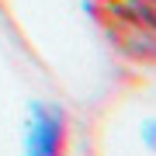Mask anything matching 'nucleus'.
Segmentation results:
<instances>
[{
	"instance_id": "nucleus-2",
	"label": "nucleus",
	"mask_w": 156,
	"mask_h": 156,
	"mask_svg": "<svg viewBox=\"0 0 156 156\" xmlns=\"http://www.w3.org/2000/svg\"><path fill=\"white\" fill-rule=\"evenodd\" d=\"M139 7V17H146L149 24H156V0H132Z\"/></svg>"
},
{
	"instance_id": "nucleus-3",
	"label": "nucleus",
	"mask_w": 156,
	"mask_h": 156,
	"mask_svg": "<svg viewBox=\"0 0 156 156\" xmlns=\"http://www.w3.org/2000/svg\"><path fill=\"white\" fill-rule=\"evenodd\" d=\"M142 142H146V149H153V153H156V118L142 125Z\"/></svg>"
},
{
	"instance_id": "nucleus-1",
	"label": "nucleus",
	"mask_w": 156,
	"mask_h": 156,
	"mask_svg": "<svg viewBox=\"0 0 156 156\" xmlns=\"http://www.w3.org/2000/svg\"><path fill=\"white\" fill-rule=\"evenodd\" d=\"M24 149L35 156H56L66 149V111L49 101H31Z\"/></svg>"
}]
</instances>
